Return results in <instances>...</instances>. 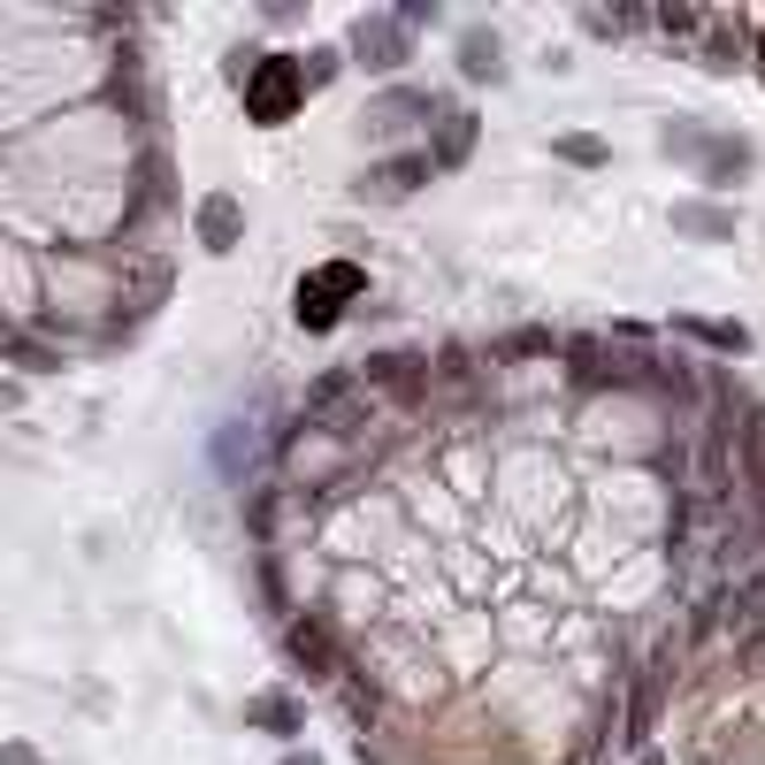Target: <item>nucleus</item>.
Listing matches in <instances>:
<instances>
[{"label":"nucleus","instance_id":"1a4fd4ad","mask_svg":"<svg viewBox=\"0 0 765 765\" xmlns=\"http://www.w3.org/2000/svg\"><path fill=\"white\" fill-rule=\"evenodd\" d=\"M253 720H261V728H292V704H284V697H261Z\"/></svg>","mask_w":765,"mask_h":765},{"label":"nucleus","instance_id":"6e6552de","mask_svg":"<svg viewBox=\"0 0 765 765\" xmlns=\"http://www.w3.org/2000/svg\"><path fill=\"white\" fill-rule=\"evenodd\" d=\"M681 230H704V238H720V230H728V215H712V207H681Z\"/></svg>","mask_w":765,"mask_h":765},{"label":"nucleus","instance_id":"f257e3e1","mask_svg":"<svg viewBox=\"0 0 765 765\" xmlns=\"http://www.w3.org/2000/svg\"><path fill=\"white\" fill-rule=\"evenodd\" d=\"M306 100V69L299 54H269L245 69V116L253 123H292V108Z\"/></svg>","mask_w":765,"mask_h":765},{"label":"nucleus","instance_id":"f03ea898","mask_svg":"<svg viewBox=\"0 0 765 765\" xmlns=\"http://www.w3.org/2000/svg\"><path fill=\"white\" fill-rule=\"evenodd\" d=\"M360 284H368V276H360L352 261H329V269H314L299 284V306H292V314H299L306 329H329V321L345 314V299H360Z\"/></svg>","mask_w":765,"mask_h":765},{"label":"nucleus","instance_id":"423d86ee","mask_svg":"<svg viewBox=\"0 0 765 765\" xmlns=\"http://www.w3.org/2000/svg\"><path fill=\"white\" fill-rule=\"evenodd\" d=\"M467 146H474V123H467V116H445V146H437V161H459Z\"/></svg>","mask_w":765,"mask_h":765},{"label":"nucleus","instance_id":"0eeeda50","mask_svg":"<svg viewBox=\"0 0 765 765\" xmlns=\"http://www.w3.org/2000/svg\"><path fill=\"white\" fill-rule=\"evenodd\" d=\"M498 69V46L490 39H467V77H490Z\"/></svg>","mask_w":765,"mask_h":765},{"label":"nucleus","instance_id":"7ed1b4c3","mask_svg":"<svg viewBox=\"0 0 765 765\" xmlns=\"http://www.w3.org/2000/svg\"><path fill=\"white\" fill-rule=\"evenodd\" d=\"M352 46H360V62H368V69H398V62H406V23L368 15V23L352 31Z\"/></svg>","mask_w":765,"mask_h":765},{"label":"nucleus","instance_id":"20e7f679","mask_svg":"<svg viewBox=\"0 0 765 765\" xmlns=\"http://www.w3.org/2000/svg\"><path fill=\"white\" fill-rule=\"evenodd\" d=\"M199 238H207V253H230L238 245V199H207L199 207Z\"/></svg>","mask_w":765,"mask_h":765},{"label":"nucleus","instance_id":"9d476101","mask_svg":"<svg viewBox=\"0 0 765 765\" xmlns=\"http://www.w3.org/2000/svg\"><path fill=\"white\" fill-rule=\"evenodd\" d=\"M567 161H605V139H559Z\"/></svg>","mask_w":765,"mask_h":765},{"label":"nucleus","instance_id":"39448f33","mask_svg":"<svg viewBox=\"0 0 765 765\" xmlns=\"http://www.w3.org/2000/svg\"><path fill=\"white\" fill-rule=\"evenodd\" d=\"M429 168H437L429 153H406V161H383V168H375V192H391V199H398V192H414V184H422Z\"/></svg>","mask_w":765,"mask_h":765}]
</instances>
